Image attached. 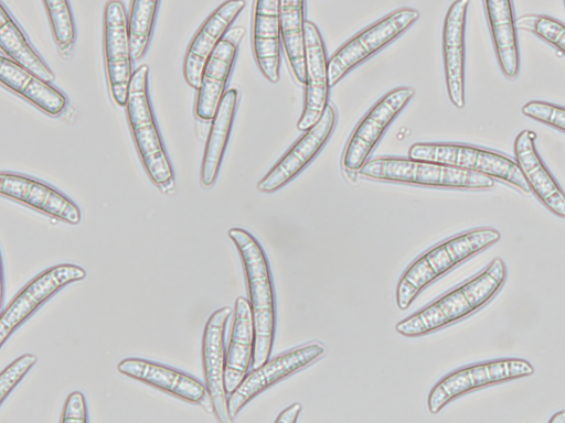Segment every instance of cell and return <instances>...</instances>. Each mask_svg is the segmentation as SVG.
Segmentation results:
<instances>
[{
	"mask_svg": "<svg viewBox=\"0 0 565 423\" xmlns=\"http://www.w3.org/2000/svg\"><path fill=\"white\" fill-rule=\"evenodd\" d=\"M53 37L61 50L70 47L76 36L74 18L68 0H42Z\"/></svg>",
	"mask_w": 565,
	"mask_h": 423,
	"instance_id": "f546056e",
	"label": "cell"
},
{
	"mask_svg": "<svg viewBox=\"0 0 565 423\" xmlns=\"http://www.w3.org/2000/svg\"><path fill=\"white\" fill-rule=\"evenodd\" d=\"M0 48L9 58L44 80L51 82L55 78L54 73L32 47L3 2L0 10Z\"/></svg>",
	"mask_w": 565,
	"mask_h": 423,
	"instance_id": "83f0119b",
	"label": "cell"
},
{
	"mask_svg": "<svg viewBox=\"0 0 565 423\" xmlns=\"http://www.w3.org/2000/svg\"><path fill=\"white\" fill-rule=\"evenodd\" d=\"M104 52L113 100L126 106L132 77V52L128 17L121 0H109L104 9Z\"/></svg>",
	"mask_w": 565,
	"mask_h": 423,
	"instance_id": "7c38bea8",
	"label": "cell"
},
{
	"mask_svg": "<svg viewBox=\"0 0 565 423\" xmlns=\"http://www.w3.org/2000/svg\"><path fill=\"white\" fill-rule=\"evenodd\" d=\"M243 28L231 30L207 58L198 87L194 112L202 121L212 120L224 96L237 55Z\"/></svg>",
	"mask_w": 565,
	"mask_h": 423,
	"instance_id": "e0dca14e",
	"label": "cell"
},
{
	"mask_svg": "<svg viewBox=\"0 0 565 423\" xmlns=\"http://www.w3.org/2000/svg\"><path fill=\"white\" fill-rule=\"evenodd\" d=\"M237 101L238 91L235 88L225 91L212 119L201 165V184L205 188L212 187L218 176L231 135Z\"/></svg>",
	"mask_w": 565,
	"mask_h": 423,
	"instance_id": "484cf974",
	"label": "cell"
},
{
	"mask_svg": "<svg viewBox=\"0 0 565 423\" xmlns=\"http://www.w3.org/2000/svg\"><path fill=\"white\" fill-rule=\"evenodd\" d=\"M117 370L126 377L193 404L201 403L207 394L205 384L198 378L153 360L128 357L119 361Z\"/></svg>",
	"mask_w": 565,
	"mask_h": 423,
	"instance_id": "d6986e66",
	"label": "cell"
},
{
	"mask_svg": "<svg viewBox=\"0 0 565 423\" xmlns=\"http://www.w3.org/2000/svg\"><path fill=\"white\" fill-rule=\"evenodd\" d=\"M160 0H131L128 17L129 37L134 59L146 54Z\"/></svg>",
	"mask_w": 565,
	"mask_h": 423,
	"instance_id": "f1b7e54d",
	"label": "cell"
},
{
	"mask_svg": "<svg viewBox=\"0 0 565 423\" xmlns=\"http://www.w3.org/2000/svg\"><path fill=\"white\" fill-rule=\"evenodd\" d=\"M305 7L306 0H279L281 41L295 78L305 84Z\"/></svg>",
	"mask_w": 565,
	"mask_h": 423,
	"instance_id": "4316f807",
	"label": "cell"
},
{
	"mask_svg": "<svg viewBox=\"0 0 565 423\" xmlns=\"http://www.w3.org/2000/svg\"><path fill=\"white\" fill-rule=\"evenodd\" d=\"M535 141L533 130L520 131L513 143L515 161L536 198L554 215L565 218V193L544 164Z\"/></svg>",
	"mask_w": 565,
	"mask_h": 423,
	"instance_id": "44dd1931",
	"label": "cell"
},
{
	"mask_svg": "<svg viewBox=\"0 0 565 423\" xmlns=\"http://www.w3.org/2000/svg\"><path fill=\"white\" fill-rule=\"evenodd\" d=\"M306 80L305 104L297 122L299 131H307L322 117L328 107V59L323 39L318 26L307 20L305 24Z\"/></svg>",
	"mask_w": 565,
	"mask_h": 423,
	"instance_id": "2e32d148",
	"label": "cell"
},
{
	"mask_svg": "<svg viewBox=\"0 0 565 423\" xmlns=\"http://www.w3.org/2000/svg\"><path fill=\"white\" fill-rule=\"evenodd\" d=\"M255 328L249 302L238 296L234 304L231 336L226 349L224 383L233 392L248 373L253 364Z\"/></svg>",
	"mask_w": 565,
	"mask_h": 423,
	"instance_id": "603a6c76",
	"label": "cell"
},
{
	"mask_svg": "<svg viewBox=\"0 0 565 423\" xmlns=\"http://www.w3.org/2000/svg\"><path fill=\"white\" fill-rule=\"evenodd\" d=\"M85 278L86 271L82 267L58 263L30 280L1 313L0 345L3 346L7 339L60 290Z\"/></svg>",
	"mask_w": 565,
	"mask_h": 423,
	"instance_id": "9c48e42d",
	"label": "cell"
},
{
	"mask_svg": "<svg viewBox=\"0 0 565 423\" xmlns=\"http://www.w3.org/2000/svg\"><path fill=\"white\" fill-rule=\"evenodd\" d=\"M412 87H397L384 95L362 117L343 152L347 172H360L390 124L414 97Z\"/></svg>",
	"mask_w": 565,
	"mask_h": 423,
	"instance_id": "30bf717a",
	"label": "cell"
},
{
	"mask_svg": "<svg viewBox=\"0 0 565 423\" xmlns=\"http://www.w3.org/2000/svg\"><path fill=\"white\" fill-rule=\"evenodd\" d=\"M235 245L245 271L249 305L255 328V347L252 368H257L270 357L276 332V297L271 270L263 246L244 228L227 231Z\"/></svg>",
	"mask_w": 565,
	"mask_h": 423,
	"instance_id": "7a4b0ae2",
	"label": "cell"
},
{
	"mask_svg": "<svg viewBox=\"0 0 565 423\" xmlns=\"http://www.w3.org/2000/svg\"><path fill=\"white\" fill-rule=\"evenodd\" d=\"M88 421V410L86 399L83 392L72 391L62 410L61 422H79Z\"/></svg>",
	"mask_w": 565,
	"mask_h": 423,
	"instance_id": "836d02e7",
	"label": "cell"
},
{
	"mask_svg": "<svg viewBox=\"0 0 565 423\" xmlns=\"http://www.w3.org/2000/svg\"><path fill=\"white\" fill-rule=\"evenodd\" d=\"M0 194L70 225L81 223L77 204L55 187L28 175L1 172Z\"/></svg>",
	"mask_w": 565,
	"mask_h": 423,
	"instance_id": "9a60e30c",
	"label": "cell"
},
{
	"mask_svg": "<svg viewBox=\"0 0 565 423\" xmlns=\"http://www.w3.org/2000/svg\"><path fill=\"white\" fill-rule=\"evenodd\" d=\"M470 0H455L448 8L443 28L445 83L450 102L458 109L466 105V23Z\"/></svg>",
	"mask_w": 565,
	"mask_h": 423,
	"instance_id": "ac0fdd59",
	"label": "cell"
},
{
	"mask_svg": "<svg viewBox=\"0 0 565 423\" xmlns=\"http://www.w3.org/2000/svg\"><path fill=\"white\" fill-rule=\"evenodd\" d=\"M550 423H565V410H561L552 414L548 420Z\"/></svg>",
	"mask_w": 565,
	"mask_h": 423,
	"instance_id": "d590c367",
	"label": "cell"
},
{
	"mask_svg": "<svg viewBox=\"0 0 565 423\" xmlns=\"http://www.w3.org/2000/svg\"><path fill=\"white\" fill-rule=\"evenodd\" d=\"M245 4V0L224 1L206 18L193 36L183 64L184 78L192 88L198 89L207 58Z\"/></svg>",
	"mask_w": 565,
	"mask_h": 423,
	"instance_id": "ffe728a7",
	"label": "cell"
},
{
	"mask_svg": "<svg viewBox=\"0 0 565 423\" xmlns=\"http://www.w3.org/2000/svg\"><path fill=\"white\" fill-rule=\"evenodd\" d=\"M360 174L371 180L458 189L484 191L495 187L494 178L449 164L398 156L367 161Z\"/></svg>",
	"mask_w": 565,
	"mask_h": 423,
	"instance_id": "277c9868",
	"label": "cell"
},
{
	"mask_svg": "<svg viewBox=\"0 0 565 423\" xmlns=\"http://www.w3.org/2000/svg\"><path fill=\"white\" fill-rule=\"evenodd\" d=\"M335 121V109L329 104L320 120L291 145L258 182L257 188L264 193H274L294 180L322 150L332 134Z\"/></svg>",
	"mask_w": 565,
	"mask_h": 423,
	"instance_id": "5bb4252c",
	"label": "cell"
},
{
	"mask_svg": "<svg viewBox=\"0 0 565 423\" xmlns=\"http://www.w3.org/2000/svg\"><path fill=\"white\" fill-rule=\"evenodd\" d=\"M34 354H23L11 361L0 373V405L6 398L36 364Z\"/></svg>",
	"mask_w": 565,
	"mask_h": 423,
	"instance_id": "d6a6232c",
	"label": "cell"
},
{
	"mask_svg": "<svg viewBox=\"0 0 565 423\" xmlns=\"http://www.w3.org/2000/svg\"><path fill=\"white\" fill-rule=\"evenodd\" d=\"M408 155L475 171L503 181L525 194L531 192L516 161L491 149L462 143L416 142L409 147Z\"/></svg>",
	"mask_w": 565,
	"mask_h": 423,
	"instance_id": "8992f818",
	"label": "cell"
},
{
	"mask_svg": "<svg viewBox=\"0 0 565 423\" xmlns=\"http://www.w3.org/2000/svg\"><path fill=\"white\" fill-rule=\"evenodd\" d=\"M533 373V365L523 358H500L465 366L446 375L431 388L427 406L431 414H437L450 401L472 390Z\"/></svg>",
	"mask_w": 565,
	"mask_h": 423,
	"instance_id": "ba28073f",
	"label": "cell"
},
{
	"mask_svg": "<svg viewBox=\"0 0 565 423\" xmlns=\"http://www.w3.org/2000/svg\"><path fill=\"white\" fill-rule=\"evenodd\" d=\"M324 354V345L312 341L285 351L254 368L227 397L230 416L234 419L259 393L308 367Z\"/></svg>",
	"mask_w": 565,
	"mask_h": 423,
	"instance_id": "8fae6325",
	"label": "cell"
},
{
	"mask_svg": "<svg viewBox=\"0 0 565 423\" xmlns=\"http://www.w3.org/2000/svg\"><path fill=\"white\" fill-rule=\"evenodd\" d=\"M0 82L50 116L60 115L66 107L62 91L4 55L0 59Z\"/></svg>",
	"mask_w": 565,
	"mask_h": 423,
	"instance_id": "d4e9b609",
	"label": "cell"
},
{
	"mask_svg": "<svg viewBox=\"0 0 565 423\" xmlns=\"http://www.w3.org/2000/svg\"><path fill=\"white\" fill-rule=\"evenodd\" d=\"M516 24L565 54V24L561 21L545 14H526Z\"/></svg>",
	"mask_w": 565,
	"mask_h": 423,
	"instance_id": "4dcf8cb0",
	"label": "cell"
},
{
	"mask_svg": "<svg viewBox=\"0 0 565 423\" xmlns=\"http://www.w3.org/2000/svg\"><path fill=\"white\" fill-rule=\"evenodd\" d=\"M487 22L502 74L514 79L520 72L518 24L512 0H484Z\"/></svg>",
	"mask_w": 565,
	"mask_h": 423,
	"instance_id": "cb8c5ba5",
	"label": "cell"
},
{
	"mask_svg": "<svg viewBox=\"0 0 565 423\" xmlns=\"http://www.w3.org/2000/svg\"><path fill=\"white\" fill-rule=\"evenodd\" d=\"M302 410V405L299 402H295L288 408L284 409L276 417L275 422L282 423H295Z\"/></svg>",
	"mask_w": 565,
	"mask_h": 423,
	"instance_id": "e575fe53",
	"label": "cell"
},
{
	"mask_svg": "<svg viewBox=\"0 0 565 423\" xmlns=\"http://www.w3.org/2000/svg\"><path fill=\"white\" fill-rule=\"evenodd\" d=\"M281 44L279 0H255L252 46L262 74L271 83L279 80Z\"/></svg>",
	"mask_w": 565,
	"mask_h": 423,
	"instance_id": "7402d4cb",
	"label": "cell"
},
{
	"mask_svg": "<svg viewBox=\"0 0 565 423\" xmlns=\"http://www.w3.org/2000/svg\"><path fill=\"white\" fill-rule=\"evenodd\" d=\"M501 239L498 229L473 228L431 247L415 259L399 278L395 300L401 310L408 308L419 293L437 279Z\"/></svg>",
	"mask_w": 565,
	"mask_h": 423,
	"instance_id": "3957f363",
	"label": "cell"
},
{
	"mask_svg": "<svg viewBox=\"0 0 565 423\" xmlns=\"http://www.w3.org/2000/svg\"><path fill=\"white\" fill-rule=\"evenodd\" d=\"M149 67L139 66L132 74L126 104L127 118L141 162L158 186L173 181V169L153 116L149 90Z\"/></svg>",
	"mask_w": 565,
	"mask_h": 423,
	"instance_id": "5b68a950",
	"label": "cell"
},
{
	"mask_svg": "<svg viewBox=\"0 0 565 423\" xmlns=\"http://www.w3.org/2000/svg\"><path fill=\"white\" fill-rule=\"evenodd\" d=\"M232 311L224 306L207 318L202 336V367L204 384L214 415L220 422L228 423L232 417L227 408L224 373L226 362L225 332Z\"/></svg>",
	"mask_w": 565,
	"mask_h": 423,
	"instance_id": "4fadbf2b",
	"label": "cell"
},
{
	"mask_svg": "<svg viewBox=\"0 0 565 423\" xmlns=\"http://www.w3.org/2000/svg\"><path fill=\"white\" fill-rule=\"evenodd\" d=\"M564 4H565V0H564Z\"/></svg>",
	"mask_w": 565,
	"mask_h": 423,
	"instance_id": "8d00e7d4",
	"label": "cell"
},
{
	"mask_svg": "<svg viewBox=\"0 0 565 423\" xmlns=\"http://www.w3.org/2000/svg\"><path fill=\"white\" fill-rule=\"evenodd\" d=\"M420 17L414 8H399L345 42L328 62L329 85L333 87L349 72L407 31Z\"/></svg>",
	"mask_w": 565,
	"mask_h": 423,
	"instance_id": "52a82bcc",
	"label": "cell"
},
{
	"mask_svg": "<svg viewBox=\"0 0 565 423\" xmlns=\"http://www.w3.org/2000/svg\"><path fill=\"white\" fill-rule=\"evenodd\" d=\"M507 276V264L497 257L479 274L397 322L395 329L405 337H417L459 322L488 304L502 289Z\"/></svg>",
	"mask_w": 565,
	"mask_h": 423,
	"instance_id": "6da1fadb",
	"label": "cell"
},
{
	"mask_svg": "<svg viewBox=\"0 0 565 423\" xmlns=\"http://www.w3.org/2000/svg\"><path fill=\"white\" fill-rule=\"evenodd\" d=\"M522 113L565 133V107L545 100H530L521 108Z\"/></svg>",
	"mask_w": 565,
	"mask_h": 423,
	"instance_id": "1f68e13d",
	"label": "cell"
}]
</instances>
